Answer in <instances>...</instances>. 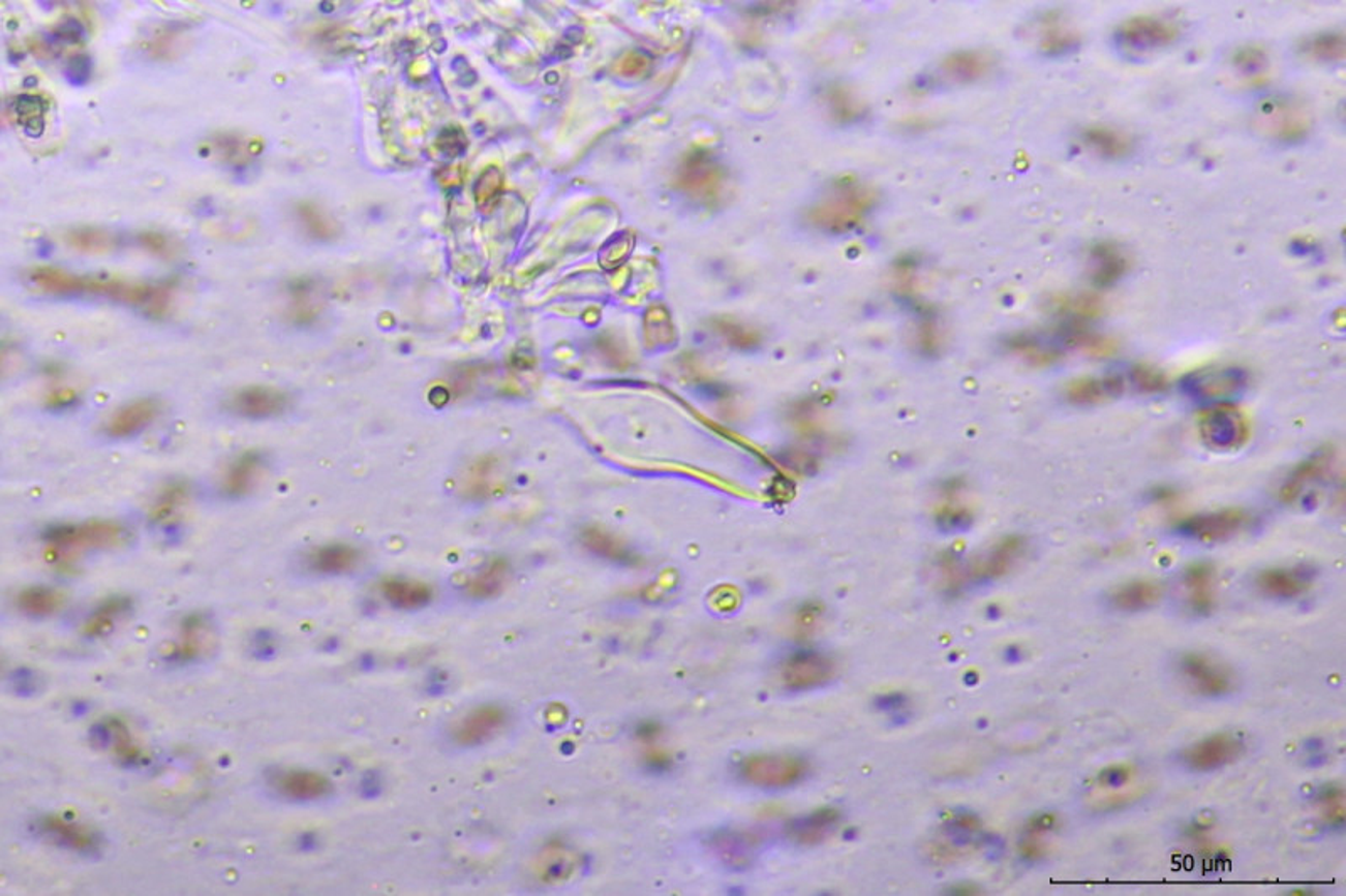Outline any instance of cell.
<instances>
[{
    "instance_id": "ba28073f",
    "label": "cell",
    "mask_w": 1346,
    "mask_h": 896,
    "mask_svg": "<svg viewBox=\"0 0 1346 896\" xmlns=\"http://www.w3.org/2000/svg\"><path fill=\"white\" fill-rule=\"evenodd\" d=\"M1244 742L1232 734H1216L1193 743L1184 752L1185 766L1197 772H1211L1229 766L1243 755Z\"/></svg>"
},
{
    "instance_id": "f546056e",
    "label": "cell",
    "mask_w": 1346,
    "mask_h": 896,
    "mask_svg": "<svg viewBox=\"0 0 1346 896\" xmlns=\"http://www.w3.org/2000/svg\"><path fill=\"white\" fill-rule=\"evenodd\" d=\"M64 603V595L51 587H29L18 597L19 608L29 616L44 617L58 613Z\"/></svg>"
},
{
    "instance_id": "4dcf8cb0",
    "label": "cell",
    "mask_w": 1346,
    "mask_h": 896,
    "mask_svg": "<svg viewBox=\"0 0 1346 896\" xmlns=\"http://www.w3.org/2000/svg\"><path fill=\"white\" fill-rule=\"evenodd\" d=\"M356 562H358V554L347 546L322 547L312 555V567L316 573H347Z\"/></svg>"
},
{
    "instance_id": "f1b7e54d",
    "label": "cell",
    "mask_w": 1346,
    "mask_h": 896,
    "mask_svg": "<svg viewBox=\"0 0 1346 896\" xmlns=\"http://www.w3.org/2000/svg\"><path fill=\"white\" fill-rule=\"evenodd\" d=\"M1299 50L1303 55L1321 63L1342 61L1346 53L1345 36L1343 32H1319L1315 36L1306 37Z\"/></svg>"
},
{
    "instance_id": "8992f818",
    "label": "cell",
    "mask_w": 1346,
    "mask_h": 896,
    "mask_svg": "<svg viewBox=\"0 0 1346 896\" xmlns=\"http://www.w3.org/2000/svg\"><path fill=\"white\" fill-rule=\"evenodd\" d=\"M1246 372L1235 367H1219L1193 372L1184 380V388L1190 396L1212 401L1214 404L1227 402L1232 397L1244 393L1247 388Z\"/></svg>"
},
{
    "instance_id": "836d02e7",
    "label": "cell",
    "mask_w": 1346,
    "mask_h": 896,
    "mask_svg": "<svg viewBox=\"0 0 1346 896\" xmlns=\"http://www.w3.org/2000/svg\"><path fill=\"white\" fill-rule=\"evenodd\" d=\"M1077 44H1079V37L1075 36L1074 32L1062 28L1056 21H1047L1040 42V48L1045 51V55H1066Z\"/></svg>"
},
{
    "instance_id": "9c48e42d",
    "label": "cell",
    "mask_w": 1346,
    "mask_h": 896,
    "mask_svg": "<svg viewBox=\"0 0 1346 896\" xmlns=\"http://www.w3.org/2000/svg\"><path fill=\"white\" fill-rule=\"evenodd\" d=\"M1335 464V451L1319 450L1297 463L1279 488V496L1284 503H1294L1308 491L1321 487L1332 473Z\"/></svg>"
},
{
    "instance_id": "7c38bea8",
    "label": "cell",
    "mask_w": 1346,
    "mask_h": 896,
    "mask_svg": "<svg viewBox=\"0 0 1346 896\" xmlns=\"http://www.w3.org/2000/svg\"><path fill=\"white\" fill-rule=\"evenodd\" d=\"M833 672H835V665H831L830 659L822 654L800 653L791 656L785 665H782L779 676L785 688L791 691H806L825 685L830 681Z\"/></svg>"
},
{
    "instance_id": "52a82bcc",
    "label": "cell",
    "mask_w": 1346,
    "mask_h": 896,
    "mask_svg": "<svg viewBox=\"0 0 1346 896\" xmlns=\"http://www.w3.org/2000/svg\"><path fill=\"white\" fill-rule=\"evenodd\" d=\"M1180 36V29L1170 21L1152 16L1131 18L1116 29V39L1121 45L1133 51H1153L1173 44Z\"/></svg>"
},
{
    "instance_id": "277c9868",
    "label": "cell",
    "mask_w": 1346,
    "mask_h": 896,
    "mask_svg": "<svg viewBox=\"0 0 1346 896\" xmlns=\"http://www.w3.org/2000/svg\"><path fill=\"white\" fill-rule=\"evenodd\" d=\"M806 772V764L800 759L774 753L747 756L739 769L747 784L763 789L791 787L801 782Z\"/></svg>"
},
{
    "instance_id": "8fae6325",
    "label": "cell",
    "mask_w": 1346,
    "mask_h": 896,
    "mask_svg": "<svg viewBox=\"0 0 1346 896\" xmlns=\"http://www.w3.org/2000/svg\"><path fill=\"white\" fill-rule=\"evenodd\" d=\"M231 410L244 420H272L288 409L289 397L280 389L253 385L231 397Z\"/></svg>"
},
{
    "instance_id": "ab89813d",
    "label": "cell",
    "mask_w": 1346,
    "mask_h": 896,
    "mask_svg": "<svg viewBox=\"0 0 1346 896\" xmlns=\"http://www.w3.org/2000/svg\"><path fill=\"white\" fill-rule=\"evenodd\" d=\"M385 592L386 597H388L391 603L396 604V606H401V608H412V606H418L420 597L421 599L425 597L418 587L411 586V584H401V582H389L388 586H386Z\"/></svg>"
},
{
    "instance_id": "5b68a950",
    "label": "cell",
    "mask_w": 1346,
    "mask_h": 896,
    "mask_svg": "<svg viewBox=\"0 0 1346 896\" xmlns=\"http://www.w3.org/2000/svg\"><path fill=\"white\" fill-rule=\"evenodd\" d=\"M1179 673L1195 693L1202 697H1224L1233 688V675L1229 668L1214 661L1205 654H1185L1180 659Z\"/></svg>"
},
{
    "instance_id": "d6986e66",
    "label": "cell",
    "mask_w": 1346,
    "mask_h": 896,
    "mask_svg": "<svg viewBox=\"0 0 1346 896\" xmlns=\"http://www.w3.org/2000/svg\"><path fill=\"white\" fill-rule=\"evenodd\" d=\"M1059 345L1079 350L1085 356L1104 359L1116 350V343L1106 335L1098 334L1085 323H1061L1058 329Z\"/></svg>"
},
{
    "instance_id": "d4e9b609",
    "label": "cell",
    "mask_w": 1346,
    "mask_h": 896,
    "mask_svg": "<svg viewBox=\"0 0 1346 896\" xmlns=\"http://www.w3.org/2000/svg\"><path fill=\"white\" fill-rule=\"evenodd\" d=\"M715 855L732 868H744L753 863L756 856V838L742 831H726L712 841Z\"/></svg>"
},
{
    "instance_id": "5bb4252c",
    "label": "cell",
    "mask_w": 1346,
    "mask_h": 896,
    "mask_svg": "<svg viewBox=\"0 0 1346 896\" xmlns=\"http://www.w3.org/2000/svg\"><path fill=\"white\" fill-rule=\"evenodd\" d=\"M1126 391L1121 375H1085L1067 383L1066 399L1074 406H1098L1114 401Z\"/></svg>"
},
{
    "instance_id": "7402d4cb",
    "label": "cell",
    "mask_w": 1346,
    "mask_h": 896,
    "mask_svg": "<svg viewBox=\"0 0 1346 896\" xmlns=\"http://www.w3.org/2000/svg\"><path fill=\"white\" fill-rule=\"evenodd\" d=\"M1050 307L1061 318V323L1088 325L1104 313L1103 300L1094 293L1061 295L1053 298Z\"/></svg>"
},
{
    "instance_id": "8d00e7d4",
    "label": "cell",
    "mask_w": 1346,
    "mask_h": 896,
    "mask_svg": "<svg viewBox=\"0 0 1346 896\" xmlns=\"http://www.w3.org/2000/svg\"><path fill=\"white\" fill-rule=\"evenodd\" d=\"M295 212H297L300 224H302L308 235L313 236V238L326 239L334 233V225H332V222H330L329 219H327L326 214H324L320 209L316 208V206H313V204H299L297 209H295Z\"/></svg>"
},
{
    "instance_id": "1f68e13d",
    "label": "cell",
    "mask_w": 1346,
    "mask_h": 896,
    "mask_svg": "<svg viewBox=\"0 0 1346 896\" xmlns=\"http://www.w3.org/2000/svg\"><path fill=\"white\" fill-rule=\"evenodd\" d=\"M1018 353L1026 357L1031 364L1050 367L1064 357V350L1058 342H1048L1035 337H1021L1017 342Z\"/></svg>"
},
{
    "instance_id": "e0dca14e",
    "label": "cell",
    "mask_w": 1346,
    "mask_h": 896,
    "mask_svg": "<svg viewBox=\"0 0 1346 896\" xmlns=\"http://www.w3.org/2000/svg\"><path fill=\"white\" fill-rule=\"evenodd\" d=\"M1256 584L1262 594L1273 599H1296L1310 590L1313 579L1302 568L1276 567L1262 570Z\"/></svg>"
},
{
    "instance_id": "d6a6232c",
    "label": "cell",
    "mask_w": 1346,
    "mask_h": 896,
    "mask_svg": "<svg viewBox=\"0 0 1346 896\" xmlns=\"http://www.w3.org/2000/svg\"><path fill=\"white\" fill-rule=\"evenodd\" d=\"M66 241L78 251L96 252V254L112 251L117 244V238L112 233L98 227H80V229L69 230Z\"/></svg>"
},
{
    "instance_id": "4fadbf2b",
    "label": "cell",
    "mask_w": 1346,
    "mask_h": 896,
    "mask_svg": "<svg viewBox=\"0 0 1346 896\" xmlns=\"http://www.w3.org/2000/svg\"><path fill=\"white\" fill-rule=\"evenodd\" d=\"M506 708L497 705H482L466 713L457 725L453 727V740L461 747L482 745L495 737L507 723Z\"/></svg>"
},
{
    "instance_id": "603a6c76",
    "label": "cell",
    "mask_w": 1346,
    "mask_h": 896,
    "mask_svg": "<svg viewBox=\"0 0 1346 896\" xmlns=\"http://www.w3.org/2000/svg\"><path fill=\"white\" fill-rule=\"evenodd\" d=\"M39 829H41L42 836L55 841L59 846L77 849L80 853L93 852V849H96V844H98L95 834L88 831L87 828L66 823V821L59 820V817H45L39 823Z\"/></svg>"
},
{
    "instance_id": "60d3db41",
    "label": "cell",
    "mask_w": 1346,
    "mask_h": 896,
    "mask_svg": "<svg viewBox=\"0 0 1346 896\" xmlns=\"http://www.w3.org/2000/svg\"><path fill=\"white\" fill-rule=\"evenodd\" d=\"M141 243L144 248L150 249L152 252H157L160 256H167L169 252L174 251V246L171 244V241H169L165 236L157 235V233H147V235H142Z\"/></svg>"
},
{
    "instance_id": "2e32d148",
    "label": "cell",
    "mask_w": 1346,
    "mask_h": 896,
    "mask_svg": "<svg viewBox=\"0 0 1346 896\" xmlns=\"http://www.w3.org/2000/svg\"><path fill=\"white\" fill-rule=\"evenodd\" d=\"M265 458L259 451H244L227 464L222 474L221 490L230 498L248 495L262 476Z\"/></svg>"
},
{
    "instance_id": "484cf974",
    "label": "cell",
    "mask_w": 1346,
    "mask_h": 896,
    "mask_svg": "<svg viewBox=\"0 0 1346 896\" xmlns=\"http://www.w3.org/2000/svg\"><path fill=\"white\" fill-rule=\"evenodd\" d=\"M276 787L288 798L313 801V799L326 798L332 785L327 777L316 772L294 771L280 777Z\"/></svg>"
},
{
    "instance_id": "cb8c5ba5",
    "label": "cell",
    "mask_w": 1346,
    "mask_h": 896,
    "mask_svg": "<svg viewBox=\"0 0 1346 896\" xmlns=\"http://www.w3.org/2000/svg\"><path fill=\"white\" fill-rule=\"evenodd\" d=\"M1082 144L1107 160H1120L1133 152V142L1111 126H1089L1082 131Z\"/></svg>"
},
{
    "instance_id": "4316f807",
    "label": "cell",
    "mask_w": 1346,
    "mask_h": 896,
    "mask_svg": "<svg viewBox=\"0 0 1346 896\" xmlns=\"http://www.w3.org/2000/svg\"><path fill=\"white\" fill-rule=\"evenodd\" d=\"M836 823H838V812L833 811V809L812 812V814L793 821L788 826V834L793 838V841L801 842V844H815V842L827 838L828 834H831V831L836 828Z\"/></svg>"
},
{
    "instance_id": "ac0fdd59",
    "label": "cell",
    "mask_w": 1346,
    "mask_h": 896,
    "mask_svg": "<svg viewBox=\"0 0 1346 896\" xmlns=\"http://www.w3.org/2000/svg\"><path fill=\"white\" fill-rule=\"evenodd\" d=\"M1161 597H1163V586L1160 582L1138 579L1116 587L1109 595V600L1112 608L1120 609L1123 613H1139L1155 608Z\"/></svg>"
},
{
    "instance_id": "3957f363",
    "label": "cell",
    "mask_w": 1346,
    "mask_h": 896,
    "mask_svg": "<svg viewBox=\"0 0 1346 896\" xmlns=\"http://www.w3.org/2000/svg\"><path fill=\"white\" fill-rule=\"evenodd\" d=\"M1257 128L1279 142H1299L1310 131V115L1291 98H1264L1256 112Z\"/></svg>"
},
{
    "instance_id": "44dd1931",
    "label": "cell",
    "mask_w": 1346,
    "mask_h": 896,
    "mask_svg": "<svg viewBox=\"0 0 1346 896\" xmlns=\"http://www.w3.org/2000/svg\"><path fill=\"white\" fill-rule=\"evenodd\" d=\"M1091 262H1093L1091 281L1098 288H1107L1118 283L1130 268L1128 257L1116 244L1111 243L1096 244L1091 249Z\"/></svg>"
},
{
    "instance_id": "74e56055",
    "label": "cell",
    "mask_w": 1346,
    "mask_h": 896,
    "mask_svg": "<svg viewBox=\"0 0 1346 896\" xmlns=\"http://www.w3.org/2000/svg\"><path fill=\"white\" fill-rule=\"evenodd\" d=\"M204 636H206V632H204L203 622L190 621V624H187L186 630H184V635H182L179 648H177V658L192 659L197 654H201V648H204V641H206Z\"/></svg>"
},
{
    "instance_id": "ffe728a7",
    "label": "cell",
    "mask_w": 1346,
    "mask_h": 896,
    "mask_svg": "<svg viewBox=\"0 0 1346 896\" xmlns=\"http://www.w3.org/2000/svg\"><path fill=\"white\" fill-rule=\"evenodd\" d=\"M1187 604L1195 614H1209L1216 606V573L1209 563H1193L1184 574Z\"/></svg>"
},
{
    "instance_id": "d590c367",
    "label": "cell",
    "mask_w": 1346,
    "mask_h": 896,
    "mask_svg": "<svg viewBox=\"0 0 1346 896\" xmlns=\"http://www.w3.org/2000/svg\"><path fill=\"white\" fill-rule=\"evenodd\" d=\"M127 608V599L115 597V599L106 600V603H104L103 606H101V608L90 617V621L87 622V627H85V632H87L88 636L104 635L110 627L114 626L118 614H122Z\"/></svg>"
},
{
    "instance_id": "83f0119b",
    "label": "cell",
    "mask_w": 1346,
    "mask_h": 896,
    "mask_svg": "<svg viewBox=\"0 0 1346 896\" xmlns=\"http://www.w3.org/2000/svg\"><path fill=\"white\" fill-rule=\"evenodd\" d=\"M190 488L186 482H173L158 491L150 506V519L155 523L173 522L189 501Z\"/></svg>"
},
{
    "instance_id": "b9f144b4",
    "label": "cell",
    "mask_w": 1346,
    "mask_h": 896,
    "mask_svg": "<svg viewBox=\"0 0 1346 896\" xmlns=\"http://www.w3.org/2000/svg\"><path fill=\"white\" fill-rule=\"evenodd\" d=\"M74 401H77V394L68 391V389H63V391H56V393L51 394L48 404H50V407H69Z\"/></svg>"
},
{
    "instance_id": "f35d334b",
    "label": "cell",
    "mask_w": 1346,
    "mask_h": 896,
    "mask_svg": "<svg viewBox=\"0 0 1346 896\" xmlns=\"http://www.w3.org/2000/svg\"><path fill=\"white\" fill-rule=\"evenodd\" d=\"M1233 63H1235V66L1243 71V74H1246V76H1252V74H1260V72L1264 71L1265 64H1267V56H1265L1264 51L1260 50V48L1247 45V48L1237 51V55L1233 58Z\"/></svg>"
},
{
    "instance_id": "7a4b0ae2",
    "label": "cell",
    "mask_w": 1346,
    "mask_h": 896,
    "mask_svg": "<svg viewBox=\"0 0 1346 896\" xmlns=\"http://www.w3.org/2000/svg\"><path fill=\"white\" fill-rule=\"evenodd\" d=\"M1197 428L1206 446L1216 451L1238 450L1251 434V426L1243 410L1229 402L1206 407L1198 418Z\"/></svg>"
},
{
    "instance_id": "e575fe53",
    "label": "cell",
    "mask_w": 1346,
    "mask_h": 896,
    "mask_svg": "<svg viewBox=\"0 0 1346 896\" xmlns=\"http://www.w3.org/2000/svg\"><path fill=\"white\" fill-rule=\"evenodd\" d=\"M1130 380L1134 388L1143 394H1161L1168 388V378L1165 374L1157 367L1148 364L1134 365L1130 370Z\"/></svg>"
},
{
    "instance_id": "6da1fadb",
    "label": "cell",
    "mask_w": 1346,
    "mask_h": 896,
    "mask_svg": "<svg viewBox=\"0 0 1346 896\" xmlns=\"http://www.w3.org/2000/svg\"><path fill=\"white\" fill-rule=\"evenodd\" d=\"M125 528L112 520H91L78 525H59L51 528L44 540L51 549L61 554H77L85 550L114 549L125 542Z\"/></svg>"
},
{
    "instance_id": "30bf717a",
    "label": "cell",
    "mask_w": 1346,
    "mask_h": 896,
    "mask_svg": "<svg viewBox=\"0 0 1346 896\" xmlns=\"http://www.w3.org/2000/svg\"><path fill=\"white\" fill-rule=\"evenodd\" d=\"M1249 515L1244 509L1227 508L1211 514L1193 515L1179 523V532L1195 540L1220 542L1241 532Z\"/></svg>"
},
{
    "instance_id": "9a60e30c",
    "label": "cell",
    "mask_w": 1346,
    "mask_h": 896,
    "mask_svg": "<svg viewBox=\"0 0 1346 896\" xmlns=\"http://www.w3.org/2000/svg\"><path fill=\"white\" fill-rule=\"evenodd\" d=\"M160 404L155 399H136L115 410L106 421L104 431L112 437H130L142 433L157 420Z\"/></svg>"
}]
</instances>
